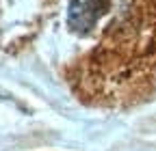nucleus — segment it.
Returning <instances> with one entry per match:
<instances>
[{"mask_svg":"<svg viewBox=\"0 0 156 151\" xmlns=\"http://www.w3.org/2000/svg\"><path fill=\"white\" fill-rule=\"evenodd\" d=\"M111 0H72L67 9V26L74 32H89L108 11Z\"/></svg>","mask_w":156,"mask_h":151,"instance_id":"nucleus-1","label":"nucleus"}]
</instances>
